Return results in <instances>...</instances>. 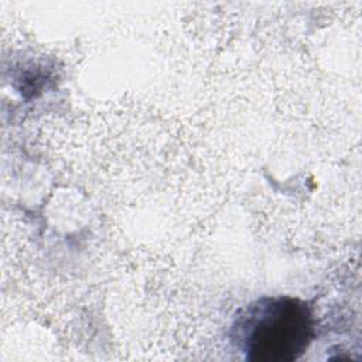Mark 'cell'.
<instances>
[{
  "label": "cell",
  "mask_w": 362,
  "mask_h": 362,
  "mask_svg": "<svg viewBox=\"0 0 362 362\" xmlns=\"http://www.w3.org/2000/svg\"><path fill=\"white\" fill-rule=\"evenodd\" d=\"M314 338L310 307L290 296L262 297L245 305L233 320L230 341L246 361L291 362Z\"/></svg>",
  "instance_id": "obj_1"
}]
</instances>
